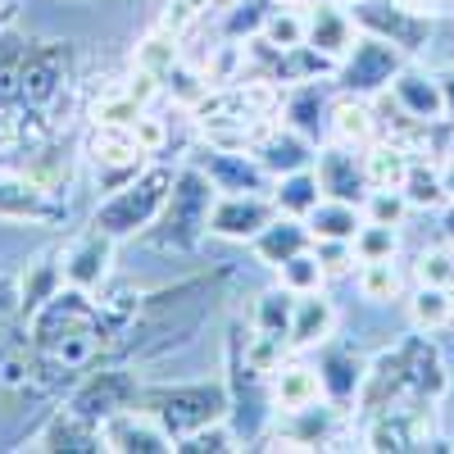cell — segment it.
<instances>
[{
	"mask_svg": "<svg viewBox=\"0 0 454 454\" xmlns=\"http://www.w3.org/2000/svg\"><path fill=\"white\" fill-rule=\"evenodd\" d=\"M263 42L278 46V51H291V46H305V10H291V5H273L269 23H263Z\"/></svg>",
	"mask_w": 454,
	"mask_h": 454,
	"instance_id": "cell-40",
	"label": "cell"
},
{
	"mask_svg": "<svg viewBox=\"0 0 454 454\" xmlns=\"http://www.w3.org/2000/svg\"><path fill=\"white\" fill-rule=\"evenodd\" d=\"M173 182H177V168L173 164H145L137 177H128L123 186L100 200L91 227L109 232L114 241H128V237H145L155 218L164 214L168 196H173Z\"/></svg>",
	"mask_w": 454,
	"mask_h": 454,
	"instance_id": "cell-6",
	"label": "cell"
},
{
	"mask_svg": "<svg viewBox=\"0 0 454 454\" xmlns=\"http://www.w3.org/2000/svg\"><path fill=\"white\" fill-rule=\"evenodd\" d=\"M100 436H105V450L109 454H168L173 450V436L150 419L141 404L114 413L109 423H100Z\"/></svg>",
	"mask_w": 454,
	"mask_h": 454,
	"instance_id": "cell-18",
	"label": "cell"
},
{
	"mask_svg": "<svg viewBox=\"0 0 454 454\" xmlns=\"http://www.w3.org/2000/svg\"><path fill=\"white\" fill-rule=\"evenodd\" d=\"M305 223H309L314 241H355V237H359V227H364L368 218H364V205H350V200H327V196H323Z\"/></svg>",
	"mask_w": 454,
	"mask_h": 454,
	"instance_id": "cell-28",
	"label": "cell"
},
{
	"mask_svg": "<svg viewBox=\"0 0 454 454\" xmlns=\"http://www.w3.org/2000/svg\"><path fill=\"white\" fill-rule=\"evenodd\" d=\"M436 78H441V91H445V119L454 123V68L436 73Z\"/></svg>",
	"mask_w": 454,
	"mask_h": 454,
	"instance_id": "cell-45",
	"label": "cell"
},
{
	"mask_svg": "<svg viewBox=\"0 0 454 454\" xmlns=\"http://www.w3.org/2000/svg\"><path fill=\"white\" fill-rule=\"evenodd\" d=\"M404 209H409V200H404V192H395V186H372L368 200H364V218L387 223V227H400Z\"/></svg>",
	"mask_w": 454,
	"mask_h": 454,
	"instance_id": "cell-43",
	"label": "cell"
},
{
	"mask_svg": "<svg viewBox=\"0 0 454 454\" xmlns=\"http://www.w3.org/2000/svg\"><path fill=\"white\" fill-rule=\"evenodd\" d=\"M137 404L177 445L182 436H192L209 423H223L227 413H232V391H227L223 382H173V387H141Z\"/></svg>",
	"mask_w": 454,
	"mask_h": 454,
	"instance_id": "cell-7",
	"label": "cell"
},
{
	"mask_svg": "<svg viewBox=\"0 0 454 454\" xmlns=\"http://www.w3.org/2000/svg\"><path fill=\"white\" fill-rule=\"evenodd\" d=\"M318 200H323V186H318V173H309V168L286 173V177H278V186H273L278 214H291V218H309Z\"/></svg>",
	"mask_w": 454,
	"mask_h": 454,
	"instance_id": "cell-34",
	"label": "cell"
},
{
	"mask_svg": "<svg viewBox=\"0 0 454 454\" xmlns=\"http://www.w3.org/2000/svg\"><path fill=\"white\" fill-rule=\"evenodd\" d=\"M441 177H445V196L454 200V160H445V164H441Z\"/></svg>",
	"mask_w": 454,
	"mask_h": 454,
	"instance_id": "cell-48",
	"label": "cell"
},
{
	"mask_svg": "<svg viewBox=\"0 0 454 454\" xmlns=\"http://www.w3.org/2000/svg\"><path fill=\"white\" fill-rule=\"evenodd\" d=\"M141 400V382H137V372H128V368H114V364H96V368H87L82 372V382L73 387V395H68V404L82 413V419H91L96 427L100 423H109L114 413H123V409H132Z\"/></svg>",
	"mask_w": 454,
	"mask_h": 454,
	"instance_id": "cell-11",
	"label": "cell"
},
{
	"mask_svg": "<svg viewBox=\"0 0 454 454\" xmlns=\"http://www.w3.org/2000/svg\"><path fill=\"white\" fill-rule=\"evenodd\" d=\"M273 218H278L273 196H263V192H218L214 214H209V232L227 237V241H254Z\"/></svg>",
	"mask_w": 454,
	"mask_h": 454,
	"instance_id": "cell-14",
	"label": "cell"
},
{
	"mask_svg": "<svg viewBox=\"0 0 454 454\" xmlns=\"http://www.w3.org/2000/svg\"><path fill=\"white\" fill-rule=\"evenodd\" d=\"M436 400H395L368 413L364 450H436Z\"/></svg>",
	"mask_w": 454,
	"mask_h": 454,
	"instance_id": "cell-9",
	"label": "cell"
},
{
	"mask_svg": "<svg viewBox=\"0 0 454 454\" xmlns=\"http://www.w3.org/2000/svg\"><path fill=\"white\" fill-rule=\"evenodd\" d=\"M27 450L36 454H55V450H68V454H100L105 450V436L91 419H82L73 404H59L51 419L42 423V432H36L27 441Z\"/></svg>",
	"mask_w": 454,
	"mask_h": 454,
	"instance_id": "cell-20",
	"label": "cell"
},
{
	"mask_svg": "<svg viewBox=\"0 0 454 454\" xmlns=\"http://www.w3.org/2000/svg\"><path fill=\"white\" fill-rule=\"evenodd\" d=\"M291 314H295V295L286 286H273L254 300V314H250V332H263V336H282L291 332ZM291 346V340H286Z\"/></svg>",
	"mask_w": 454,
	"mask_h": 454,
	"instance_id": "cell-36",
	"label": "cell"
},
{
	"mask_svg": "<svg viewBox=\"0 0 454 454\" xmlns=\"http://www.w3.org/2000/svg\"><path fill=\"white\" fill-rule=\"evenodd\" d=\"M355 14L346 5H332V0H314V10L305 14V46H314L318 55L336 59L355 46Z\"/></svg>",
	"mask_w": 454,
	"mask_h": 454,
	"instance_id": "cell-24",
	"label": "cell"
},
{
	"mask_svg": "<svg viewBox=\"0 0 454 454\" xmlns=\"http://www.w3.org/2000/svg\"><path fill=\"white\" fill-rule=\"evenodd\" d=\"M359 291L372 305H387V300H400V269L395 259H368L359 269Z\"/></svg>",
	"mask_w": 454,
	"mask_h": 454,
	"instance_id": "cell-39",
	"label": "cell"
},
{
	"mask_svg": "<svg viewBox=\"0 0 454 454\" xmlns=\"http://www.w3.org/2000/svg\"><path fill=\"white\" fill-rule=\"evenodd\" d=\"M400 192H404L409 209H441V205H450L445 177H441V164L436 160H409V173H404Z\"/></svg>",
	"mask_w": 454,
	"mask_h": 454,
	"instance_id": "cell-32",
	"label": "cell"
},
{
	"mask_svg": "<svg viewBox=\"0 0 454 454\" xmlns=\"http://www.w3.org/2000/svg\"><path fill=\"white\" fill-rule=\"evenodd\" d=\"M404 64H409V55H404L400 46L382 42V36H372V32H359L355 46L340 55V64H336L332 78H336L340 96H364V100H372V96L391 91L395 73H400Z\"/></svg>",
	"mask_w": 454,
	"mask_h": 454,
	"instance_id": "cell-8",
	"label": "cell"
},
{
	"mask_svg": "<svg viewBox=\"0 0 454 454\" xmlns=\"http://www.w3.org/2000/svg\"><path fill=\"white\" fill-rule=\"evenodd\" d=\"M0 218L5 223H59L64 200L27 168H0Z\"/></svg>",
	"mask_w": 454,
	"mask_h": 454,
	"instance_id": "cell-13",
	"label": "cell"
},
{
	"mask_svg": "<svg viewBox=\"0 0 454 454\" xmlns=\"http://www.w3.org/2000/svg\"><path fill=\"white\" fill-rule=\"evenodd\" d=\"M318 382H323V395L336 404V409H350L364 391V377H368V364L346 350V346H332V340H323L318 346Z\"/></svg>",
	"mask_w": 454,
	"mask_h": 454,
	"instance_id": "cell-22",
	"label": "cell"
},
{
	"mask_svg": "<svg viewBox=\"0 0 454 454\" xmlns=\"http://www.w3.org/2000/svg\"><path fill=\"white\" fill-rule=\"evenodd\" d=\"M119 336L123 327L100 309L96 291L68 286V282L27 318V340L51 377L96 368L105 355L119 350Z\"/></svg>",
	"mask_w": 454,
	"mask_h": 454,
	"instance_id": "cell-2",
	"label": "cell"
},
{
	"mask_svg": "<svg viewBox=\"0 0 454 454\" xmlns=\"http://www.w3.org/2000/svg\"><path fill=\"white\" fill-rule=\"evenodd\" d=\"M59 286H64V263H55L51 254H42V259H36L32 269L23 273V286H19V309H23V318H32Z\"/></svg>",
	"mask_w": 454,
	"mask_h": 454,
	"instance_id": "cell-35",
	"label": "cell"
},
{
	"mask_svg": "<svg viewBox=\"0 0 454 454\" xmlns=\"http://www.w3.org/2000/svg\"><path fill=\"white\" fill-rule=\"evenodd\" d=\"M332 5H350V0H332Z\"/></svg>",
	"mask_w": 454,
	"mask_h": 454,
	"instance_id": "cell-51",
	"label": "cell"
},
{
	"mask_svg": "<svg viewBox=\"0 0 454 454\" xmlns=\"http://www.w3.org/2000/svg\"><path fill=\"white\" fill-rule=\"evenodd\" d=\"M336 332V305L323 295V291H305V295H295V314H291V350H314L323 346V340H332Z\"/></svg>",
	"mask_w": 454,
	"mask_h": 454,
	"instance_id": "cell-26",
	"label": "cell"
},
{
	"mask_svg": "<svg viewBox=\"0 0 454 454\" xmlns=\"http://www.w3.org/2000/svg\"><path fill=\"white\" fill-rule=\"evenodd\" d=\"M14 141H10V128H5V119H0V150H10Z\"/></svg>",
	"mask_w": 454,
	"mask_h": 454,
	"instance_id": "cell-50",
	"label": "cell"
},
{
	"mask_svg": "<svg viewBox=\"0 0 454 454\" xmlns=\"http://www.w3.org/2000/svg\"><path fill=\"white\" fill-rule=\"evenodd\" d=\"M327 119H332V132H336L340 145L364 150V145L377 141V119H372V109H368L364 96H340V100L332 105Z\"/></svg>",
	"mask_w": 454,
	"mask_h": 454,
	"instance_id": "cell-29",
	"label": "cell"
},
{
	"mask_svg": "<svg viewBox=\"0 0 454 454\" xmlns=\"http://www.w3.org/2000/svg\"><path fill=\"white\" fill-rule=\"evenodd\" d=\"M205 173H209V182L218 186V192H263V196H273V177H269V168H263L250 150H227V145H209V150H200V160H196Z\"/></svg>",
	"mask_w": 454,
	"mask_h": 454,
	"instance_id": "cell-19",
	"label": "cell"
},
{
	"mask_svg": "<svg viewBox=\"0 0 454 454\" xmlns=\"http://www.w3.org/2000/svg\"><path fill=\"white\" fill-rule=\"evenodd\" d=\"M214 286H218V278H186L177 286L150 291L141 300L137 318L123 327L119 350H128L137 359H164L173 350H186L214 309Z\"/></svg>",
	"mask_w": 454,
	"mask_h": 454,
	"instance_id": "cell-3",
	"label": "cell"
},
{
	"mask_svg": "<svg viewBox=\"0 0 454 454\" xmlns=\"http://www.w3.org/2000/svg\"><path fill=\"white\" fill-rule=\"evenodd\" d=\"M409 323L419 332H445L454 323V286H427L419 282V291L409 295Z\"/></svg>",
	"mask_w": 454,
	"mask_h": 454,
	"instance_id": "cell-30",
	"label": "cell"
},
{
	"mask_svg": "<svg viewBox=\"0 0 454 454\" xmlns=\"http://www.w3.org/2000/svg\"><path fill=\"white\" fill-rule=\"evenodd\" d=\"M323 278H327V269H323L318 250H300L295 259H286L282 269H278V286H286L291 295L318 291V286H323Z\"/></svg>",
	"mask_w": 454,
	"mask_h": 454,
	"instance_id": "cell-38",
	"label": "cell"
},
{
	"mask_svg": "<svg viewBox=\"0 0 454 454\" xmlns=\"http://www.w3.org/2000/svg\"><path fill=\"white\" fill-rule=\"evenodd\" d=\"M404 5H409V10H423V14H436L445 0H404Z\"/></svg>",
	"mask_w": 454,
	"mask_h": 454,
	"instance_id": "cell-47",
	"label": "cell"
},
{
	"mask_svg": "<svg viewBox=\"0 0 454 454\" xmlns=\"http://www.w3.org/2000/svg\"><path fill=\"white\" fill-rule=\"evenodd\" d=\"M250 155L269 168V177H286V173H300V168H309L318 160V150H314V137H305L300 128L291 123H269L259 132V141L250 145Z\"/></svg>",
	"mask_w": 454,
	"mask_h": 454,
	"instance_id": "cell-17",
	"label": "cell"
},
{
	"mask_svg": "<svg viewBox=\"0 0 454 454\" xmlns=\"http://www.w3.org/2000/svg\"><path fill=\"white\" fill-rule=\"evenodd\" d=\"M269 391H273V409H300L309 400H323V382H318V368L309 364H295V359H282L278 372L269 377Z\"/></svg>",
	"mask_w": 454,
	"mask_h": 454,
	"instance_id": "cell-27",
	"label": "cell"
},
{
	"mask_svg": "<svg viewBox=\"0 0 454 454\" xmlns=\"http://www.w3.org/2000/svg\"><path fill=\"white\" fill-rule=\"evenodd\" d=\"M14 19H19V0H0V32H5Z\"/></svg>",
	"mask_w": 454,
	"mask_h": 454,
	"instance_id": "cell-46",
	"label": "cell"
},
{
	"mask_svg": "<svg viewBox=\"0 0 454 454\" xmlns=\"http://www.w3.org/2000/svg\"><path fill=\"white\" fill-rule=\"evenodd\" d=\"M309 246H314L309 223H305V218H291V214H278V218L250 241L254 259L269 263V269H282L286 259H295L300 250H309Z\"/></svg>",
	"mask_w": 454,
	"mask_h": 454,
	"instance_id": "cell-25",
	"label": "cell"
},
{
	"mask_svg": "<svg viewBox=\"0 0 454 454\" xmlns=\"http://www.w3.org/2000/svg\"><path fill=\"white\" fill-rule=\"evenodd\" d=\"M391 96H395V109H404L409 119H419V123H450L445 119V91H441L436 73H423V68L404 64L395 73V82H391Z\"/></svg>",
	"mask_w": 454,
	"mask_h": 454,
	"instance_id": "cell-23",
	"label": "cell"
},
{
	"mask_svg": "<svg viewBox=\"0 0 454 454\" xmlns=\"http://www.w3.org/2000/svg\"><path fill=\"white\" fill-rule=\"evenodd\" d=\"M273 5L278 0H241V5L223 19V36H232V42H250V36H259L263 32V23H269V14H273Z\"/></svg>",
	"mask_w": 454,
	"mask_h": 454,
	"instance_id": "cell-41",
	"label": "cell"
},
{
	"mask_svg": "<svg viewBox=\"0 0 454 454\" xmlns=\"http://www.w3.org/2000/svg\"><path fill=\"white\" fill-rule=\"evenodd\" d=\"M87 155H91L96 173L109 177L105 192L123 186L128 177H137L150 164V150L141 145V137H137L132 123H96L91 137H87Z\"/></svg>",
	"mask_w": 454,
	"mask_h": 454,
	"instance_id": "cell-12",
	"label": "cell"
},
{
	"mask_svg": "<svg viewBox=\"0 0 454 454\" xmlns=\"http://www.w3.org/2000/svg\"><path fill=\"white\" fill-rule=\"evenodd\" d=\"M323 114H332V109H327V100H323V87H318V78H314V82H295V87H286V100H282V119H286L291 128H300L305 137H318Z\"/></svg>",
	"mask_w": 454,
	"mask_h": 454,
	"instance_id": "cell-33",
	"label": "cell"
},
{
	"mask_svg": "<svg viewBox=\"0 0 454 454\" xmlns=\"http://www.w3.org/2000/svg\"><path fill=\"white\" fill-rule=\"evenodd\" d=\"M214 200H218V186L209 182V173L200 164L177 168L173 196H168L164 214L155 218V227L145 232V241L155 250H164V254H192L205 241V232H209Z\"/></svg>",
	"mask_w": 454,
	"mask_h": 454,
	"instance_id": "cell-5",
	"label": "cell"
},
{
	"mask_svg": "<svg viewBox=\"0 0 454 454\" xmlns=\"http://www.w3.org/2000/svg\"><path fill=\"white\" fill-rule=\"evenodd\" d=\"M409 160L413 150H404L400 141L391 137H377L372 145H364V164H368V182L372 186H404V173H409Z\"/></svg>",
	"mask_w": 454,
	"mask_h": 454,
	"instance_id": "cell-31",
	"label": "cell"
},
{
	"mask_svg": "<svg viewBox=\"0 0 454 454\" xmlns=\"http://www.w3.org/2000/svg\"><path fill=\"white\" fill-rule=\"evenodd\" d=\"M419 282L427 286H454V246H436L419 254Z\"/></svg>",
	"mask_w": 454,
	"mask_h": 454,
	"instance_id": "cell-44",
	"label": "cell"
},
{
	"mask_svg": "<svg viewBox=\"0 0 454 454\" xmlns=\"http://www.w3.org/2000/svg\"><path fill=\"white\" fill-rule=\"evenodd\" d=\"M445 241L454 246V200H450V209H445Z\"/></svg>",
	"mask_w": 454,
	"mask_h": 454,
	"instance_id": "cell-49",
	"label": "cell"
},
{
	"mask_svg": "<svg viewBox=\"0 0 454 454\" xmlns=\"http://www.w3.org/2000/svg\"><path fill=\"white\" fill-rule=\"evenodd\" d=\"M318 186H323V196L327 200H350V205H364L368 192H372V182H368V164L355 145H323L318 150Z\"/></svg>",
	"mask_w": 454,
	"mask_h": 454,
	"instance_id": "cell-16",
	"label": "cell"
},
{
	"mask_svg": "<svg viewBox=\"0 0 454 454\" xmlns=\"http://www.w3.org/2000/svg\"><path fill=\"white\" fill-rule=\"evenodd\" d=\"M350 14L359 32L382 36V42L400 46L404 55H419L432 42V14L409 10L404 0H350Z\"/></svg>",
	"mask_w": 454,
	"mask_h": 454,
	"instance_id": "cell-10",
	"label": "cell"
},
{
	"mask_svg": "<svg viewBox=\"0 0 454 454\" xmlns=\"http://www.w3.org/2000/svg\"><path fill=\"white\" fill-rule=\"evenodd\" d=\"M173 450L177 454H232V450H241V432L232 427V419H223V423H209L192 436H182Z\"/></svg>",
	"mask_w": 454,
	"mask_h": 454,
	"instance_id": "cell-37",
	"label": "cell"
},
{
	"mask_svg": "<svg viewBox=\"0 0 454 454\" xmlns=\"http://www.w3.org/2000/svg\"><path fill=\"white\" fill-rule=\"evenodd\" d=\"M78 87V51L68 42H27L0 32V119L14 145L51 137Z\"/></svg>",
	"mask_w": 454,
	"mask_h": 454,
	"instance_id": "cell-1",
	"label": "cell"
},
{
	"mask_svg": "<svg viewBox=\"0 0 454 454\" xmlns=\"http://www.w3.org/2000/svg\"><path fill=\"white\" fill-rule=\"evenodd\" d=\"M350 246H355V259L359 263H368V259H395L400 237H395V227H387V223H364L359 237Z\"/></svg>",
	"mask_w": 454,
	"mask_h": 454,
	"instance_id": "cell-42",
	"label": "cell"
},
{
	"mask_svg": "<svg viewBox=\"0 0 454 454\" xmlns=\"http://www.w3.org/2000/svg\"><path fill=\"white\" fill-rule=\"evenodd\" d=\"M450 391V368H445V355L432 340V332H419V336H404L400 346L382 350L372 364H368V377H364V391H359V409L364 419L377 409H387L395 400H436Z\"/></svg>",
	"mask_w": 454,
	"mask_h": 454,
	"instance_id": "cell-4",
	"label": "cell"
},
{
	"mask_svg": "<svg viewBox=\"0 0 454 454\" xmlns=\"http://www.w3.org/2000/svg\"><path fill=\"white\" fill-rule=\"evenodd\" d=\"M336 432H340V409L327 395L300 404V409H282V419H278V441L286 450H332Z\"/></svg>",
	"mask_w": 454,
	"mask_h": 454,
	"instance_id": "cell-15",
	"label": "cell"
},
{
	"mask_svg": "<svg viewBox=\"0 0 454 454\" xmlns=\"http://www.w3.org/2000/svg\"><path fill=\"white\" fill-rule=\"evenodd\" d=\"M64 263V282L68 286H82V291H100L109 282V263H114V237L91 227V232L73 237L68 250L59 254Z\"/></svg>",
	"mask_w": 454,
	"mask_h": 454,
	"instance_id": "cell-21",
	"label": "cell"
}]
</instances>
